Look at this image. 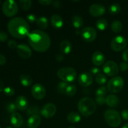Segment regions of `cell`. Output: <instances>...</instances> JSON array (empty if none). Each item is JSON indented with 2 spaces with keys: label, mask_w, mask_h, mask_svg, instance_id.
<instances>
[{
  "label": "cell",
  "mask_w": 128,
  "mask_h": 128,
  "mask_svg": "<svg viewBox=\"0 0 128 128\" xmlns=\"http://www.w3.org/2000/svg\"><path fill=\"white\" fill-rule=\"evenodd\" d=\"M28 39L31 48L37 52H46L51 46L50 37L42 30H36L30 32Z\"/></svg>",
  "instance_id": "cell-1"
},
{
  "label": "cell",
  "mask_w": 128,
  "mask_h": 128,
  "mask_svg": "<svg viewBox=\"0 0 128 128\" xmlns=\"http://www.w3.org/2000/svg\"><path fill=\"white\" fill-rule=\"evenodd\" d=\"M8 30L12 37L22 39L27 37L30 34V27L26 20L21 17H15L9 21Z\"/></svg>",
  "instance_id": "cell-2"
},
{
  "label": "cell",
  "mask_w": 128,
  "mask_h": 128,
  "mask_svg": "<svg viewBox=\"0 0 128 128\" xmlns=\"http://www.w3.org/2000/svg\"><path fill=\"white\" fill-rule=\"evenodd\" d=\"M78 108L80 113L83 116H91L96 111V102L90 98H83L78 102Z\"/></svg>",
  "instance_id": "cell-3"
},
{
  "label": "cell",
  "mask_w": 128,
  "mask_h": 128,
  "mask_svg": "<svg viewBox=\"0 0 128 128\" xmlns=\"http://www.w3.org/2000/svg\"><path fill=\"white\" fill-rule=\"evenodd\" d=\"M104 118L108 124L112 128H118L121 122V115L116 110L110 109L105 111Z\"/></svg>",
  "instance_id": "cell-4"
},
{
  "label": "cell",
  "mask_w": 128,
  "mask_h": 128,
  "mask_svg": "<svg viewBox=\"0 0 128 128\" xmlns=\"http://www.w3.org/2000/svg\"><path fill=\"white\" fill-rule=\"evenodd\" d=\"M57 75L62 81L68 83L75 81L77 76V72L73 68H62L58 71Z\"/></svg>",
  "instance_id": "cell-5"
},
{
  "label": "cell",
  "mask_w": 128,
  "mask_h": 128,
  "mask_svg": "<svg viewBox=\"0 0 128 128\" xmlns=\"http://www.w3.org/2000/svg\"><path fill=\"white\" fill-rule=\"evenodd\" d=\"M2 11L5 16L12 17L18 12V5L14 0H6L2 4Z\"/></svg>",
  "instance_id": "cell-6"
},
{
  "label": "cell",
  "mask_w": 128,
  "mask_h": 128,
  "mask_svg": "<svg viewBox=\"0 0 128 128\" xmlns=\"http://www.w3.org/2000/svg\"><path fill=\"white\" fill-rule=\"evenodd\" d=\"M124 80L120 76H115L108 82L107 88L111 93H118L123 88Z\"/></svg>",
  "instance_id": "cell-7"
},
{
  "label": "cell",
  "mask_w": 128,
  "mask_h": 128,
  "mask_svg": "<svg viewBox=\"0 0 128 128\" xmlns=\"http://www.w3.org/2000/svg\"><path fill=\"white\" fill-rule=\"evenodd\" d=\"M102 70L107 76L112 77L116 76L119 72L118 65L113 61H108L104 62L102 66Z\"/></svg>",
  "instance_id": "cell-8"
},
{
  "label": "cell",
  "mask_w": 128,
  "mask_h": 128,
  "mask_svg": "<svg viewBox=\"0 0 128 128\" xmlns=\"http://www.w3.org/2000/svg\"><path fill=\"white\" fill-rule=\"evenodd\" d=\"M127 46V41L122 36H117L114 38L111 42V47L113 51L116 52L123 50Z\"/></svg>",
  "instance_id": "cell-9"
},
{
  "label": "cell",
  "mask_w": 128,
  "mask_h": 128,
  "mask_svg": "<svg viewBox=\"0 0 128 128\" xmlns=\"http://www.w3.org/2000/svg\"><path fill=\"white\" fill-rule=\"evenodd\" d=\"M81 36L83 40L86 42H91L96 39L97 36V31L94 28L85 27L81 31Z\"/></svg>",
  "instance_id": "cell-10"
},
{
  "label": "cell",
  "mask_w": 128,
  "mask_h": 128,
  "mask_svg": "<svg viewBox=\"0 0 128 128\" xmlns=\"http://www.w3.org/2000/svg\"><path fill=\"white\" fill-rule=\"evenodd\" d=\"M31 94L36 100H42L46 96V89L41 84L36 83L31 88Z\"/></svg>",
  "instance_id": "cell-11"
},
{
  "label": "cell",
  "mask_w": 128,
  "mask_h": 128,
  "mask_svg": "<svg viewBox=\"0 0 128 128\" xmlns=\"http://www.w3.org/2000/svg\"><path fill=\"white\" fill-rule=\"evenodd\" d=\"M56 106L53 103H47L40 110V113L46 118L53 117L56 112Z\"/></svg>",
  "instance_id": "cell-12"
},
{
  "label": "cell",
  "mask_w": 128,
  "mask_h": 128,
  "mask_svg": "<svg viewBox=\"0 0 128 128\" xmlns=\"http://www.w3.org/2000/svg\"><path fill=\"white\" fill-rule=\"evenodd\" d=\"M17 53L21 58L28 60L30 58L32 55V51L31 48L26 44H20L16 48Z\"/></svg>",
  "instance_id": "cell-13"
},
{
  "label": "cell",
  "mask_w": 128,
  "mask_h": 128,
  "mask_svg": "<svg viewBox=\"0 0 128 128\" xmlns=\"http://www.w3.org/2000/svg\"><path fill=\"white\" fill-rule=\"evenodd\" d=\"M89 12L92 16L99 17L102 16L106 12V8L104 6L101 4H93L91 5L89 8Z\"/></svg>",
  "instance_id": "cell-14"
},
{
  "label": "cell",
  "mask_w": 128,
  "mask_h": 128,
  "mask_svg": "<svg viewBox=\"0 0 128 128\" xmlns=\"http://www.w3.org/2000/svg\"><path fill=\"white\" fill-rule=\"evenodd\" d=\"M93 78L92 76L89 72H83L81 73L78 77V82L81 86L88 87L92 83Z\"/></svg>",
  "instance_id": "cell-15"
},
{
  "label": "cell",
  "mask_w": 128,
  "mask_h": 128,
  "mask_svg": "<svg viewBox=\"0 0 128 128\" xmlns=\"http://www.w3.org/2000/svg\"><path fill=\"white\" fill-rule=\"evenodd\" d=\"M15 104L18 110L20 111H24L28 108L29 102L28 99L24 96H20L16 99Z\"/></svg>",
  "instance_id": "cell-16"
},
{
  "label": "cell",
  "mask_w": 128,
  "mask_h": 128,
  "mask_svg": "<svg viewBox=\"0 0 128 128\" xmlns=\"http://www.w3.org/2000/svg\"><path fill=\"white\" fill-rule=\"evenodd\" d=\"M92 63L96 66H99L104 64L105 61L104 54L100 51H95L92 54Z\"/></svg>",
  "instance_id": "cell-17"
},
{
  "label": "cell",
  "mask_w": 128,
  "mask_h": 128,
  "mask_svg": "<svg viewBox=\"0 0 128 128\" xmlns=\"http://www.w3.org/2000/svg\"><path fill=\"white\" fill-rule=\"evenodd\" d=\"M10 121L14 128H18L21 127L23 124V118L18 112H14L10 116Z\"/></svg>",
  "instance_id": "cell-18"
},
{
  "label": "cell",
  "mask_w": 128,
  "mask_h": 128,
  "mask_svg": "<svg viewBox=\"0 0 128 128\" xmlns=\"http://www.w3.org/2000/svg\"><path fill=\"white\" fill-rule=\"evenodd\" d=\"M41 122V118L39 114L33 115L29 118L27 122L29 128H37L40 126Z\"/></svg>",
  "instance_id": "cell-19"
},
{
  "label": "cell",
  "mask_w": 128,
  "mask_h": 128,
  "mask_svg": "<svg viewBox=\"0 0 128 128\" xmlns=\"http://www.w3.org/2000/svg\"><path fill=\"white\" fill-rule=\"evenodd\" d=\"M50 22L52 27L56 29L61 28L64 24L63 19L60 15L58 14L52 15L50 19Z\"/></svg>",
  "instance_id": "cell-20"
},
{
  "label": "cell",
  "mask_w": 128,
  "mask_h": 128,
  "mask_svg": "<svg viewBox=\"0 0 128 128\" xmlns=\"http://www.w3.org/2000/svg\"><path fill=\"white\" fill-rule=\"evenodd\" d=\"M106 103L108 106L111 108H115L120 104V99L117 96L114 94H110L106 97Z\"/></svg>",
  "instance_id": "cell-21"
},
{
  "label": "cell",
  "mask_w": 128,
  "mask_h": 128,
  "mask_svg": "<svg viewBox=\"0 0 128 128\" xmlns=\"http://www.w3.org/2000/svg\"><path fill=\"white\" fill-rule=\"evenodd\" d=\"M60 49L63 54H68L72 50V44L68 40H64L60 43Z\"/></svg>",
  "instance_id": "cell-22"
},
{
  "label": "cell",
  "mask_w": 128,
  "mask_h": 128,
  "mask_svg": "<svg viewBox=\"0 0 128 128\" xmlns=\"http://www.w3.org/2000/svg\"><path fill=\"white\" fill-rule=\"evenodd\" d=\"M20 82L21 84L25 87H28L31 86L32 83V78L30 75L26 74H22L20 77Z\"/></svg>",
  "instance_id": "cell-23"
},
{
  "label": "cell",
  "mask_w": 128,
  "mask_h": 128,
  "mask_svg": "<svg viewBox=\"0 0 128 128\" xmlns=\"http://www.w3.org/2000/svg\"><path fill=\"white\" fill-rule=\"evenodd\" d=\"M67 120L71 123H78L81 121V117L80 114L78 113V112H71L68 114Z\"/></svg>",
  "instance_id": "cell-24"
},
{
  "label": "cell",
  "mask_w": 128,
  "mask_h": 128,
  "mask_svg": "<svg viewBox=\"0 0 128 128\" xmlns=\"http://www.w3.org/2000/svg\"><path fill=\"white\" fill-rule=\"evenodd\" d=\"M72 24L76 28H80L84 24L83 19L80 15H74L72 18Z\"/></svg>",
  "instance_id": "cell-25"
},
{
  "label": "cell",
  "mask_w": 128,
  "mask_h": 128,
  "mask_svg": "<svg viewBox=\"0 0 128 128\" xmlns=\"http://www.w3.org/2000/svg\"><path fill=\"white\" fill-rule=\"evenodd\" d=\"M36 22L38 26L41 29H42V30H44V29L47 28L49 24L48 20L44 16H41V17L38 18Z\"/></svg>",
  "instance_id": "cell-26"
},
{
  "label": "cell",
  "mask_w": 128,
  "mask_h": 128,
  "mask_svg": "<svg viewBox=\"0 0 128 128\" xmlns=\"http://www.w3.org/2000/svg\"><path fill=\"white\" fill-rule=\"evenodd\" d=\"M111 30L115 33H120L122 30V24L121 21L118 20H115L111 23Z\"/></svg>",
  "instance_id": "cell-27"
},
{
  "label": "cell",
  "mask_w": 128,
  "mask_h": 128,
  "mask_svg": "<svg viewBox=\"0 0 128 128\" xmlns=\"http://www.w3.org/2000/svg\"><path fill=\"white\" fill-rule=\"evenodd\" d=\"M96 28L100 31H104L108 26V22L106 19H100L96 21Z\"/></svg>",
  "instance_id": "cell-28"
},
{
  "label": "cell",
  "mask_w": 128,
  "mask_h": 128,
  "mask_svg": "<svg viewBox=\"0 0 128 128\" xmlns=\"http://www.w3.org/2000/svg\"><path fill=\"white\" fill-rule=\"evenodd\" d=\"M76 91H77L76 86L74 84H70L66 88L65 94L68 96H73L76 94Z\"/></svg>",
  "instance_id": "cell-29"
},
{
  "label": "cell",
  "mask_w": 128,
  "mask_h": 128,
  "mask_svg": "<svg viewBox=\"0 0 128 128\" xmlns=\"http://www.w3.org/2000/svg\"><path fill=\"white\" fill-rule=\"evenodd\" d=\"M20 7L21 9L25 11H28L30 10L32 5V1L31 0H20L19 1Z\"/></svg>",
  "instance_id": "cell-30"
},
{
  "label": "cell",
  "mask_w": 128,
  "mask_h": 128,
  "mask_svg": "<svg viewBox=\"0 0 128 128\" xmlns=\"http://www.w3.org/2000/svg\"><path fill=\"white\" fill-rule=\"evenodd\" d=\"M121 11V6L118 3H113L109 8V12L111 14L114 15L119 13Z\"/></svg>",
  "instance_id": "cell-31"
},
{
  "label": "cell",
  "mask_w": 128,
  "mask_h": 128,
  "mask_svg": "<svg viewBox=\"0 0 128 128\" xmlns=\"http://www.w3.org/2000/svg\"><path fill=\"white\" fill-rule=\"evenodd\" d=\"M95 80H96V82L100 85L104 84L107 81V78H106V75L102 73H100L96 76L95 77Z\"/></svg>",
  "instance_id": "cell-32"
},
{
  "label": "cell",
  "mask_w": 128,
  "mask_h": 128,
  "mask_svg": "<svg viewBox=\"0 0 128 128\" xmlns=\"http://www.w3.org/2000/svg\"><path fill=\"white\" fill-rule=\"evenodd\" d=\"M40 112V110L37 106H31V107L28 108L26 111V114L28 116H33V115L38 114Z\"/></svg>",
  "instance_id": "cell-33"
},
{
  "label": "cell",
  "mask_w": 128,
  "mask_h": 128,
  "mask_svg": "<svg viewBox=\"0 0 128 128\" xmlns=\"http://www.w3.org/2000/svg\"><path fill=\"white\" fill-rule=\"evenodd\" d=\"M108 90L107 87L106 86H101L96 91V96H105L108 93Z\"/></svg>",
  "instance_id": "cell-34"
},
{
  "label": "cell",
  "mask_w": 128,
  "mask_h": 128,
  "mask_svg": "<svg viewBox=\"0 0 128 128\" xmlns=\"http://www.w3.org/2000/svg\"><path fill=\"white\" fill-rule=\"evenodd\" d=\"M68 86L67 82H65L64 81H61L58 83L57 86V90L58 91V92L61 94H64L65 93V91H66V88Z\"/></svg>",
  "instance_id": "cell-35"
},
{
  "label": "cell",
  "mask_w": 128,
  "mask_h": 128,
  "mask_svg": "<svg viewBox=\"0 0 128 128\" xmlns=\"http://www.w3.org/2000/svg\"><path fill=\"white\" fill-rule=\"evenodd\" d=\"M6 109L8 112L12 114L14 112H16V110H17V107H16L15 103H13V102H9L6 105Z\"/></svg>",
  "instance_id": "cell-36"
},
{
  "label": "cell",
  "mask_w": 128,
  "mask_h": 128,
  "mask_svg": "<svg viewBox=\"0 0 128 128\" xmlns=\"http://www.w3.org/2000/svg\"><path fill=\"white\" fill-rule=\"evenodd\" d=\"M3 91H4V93L8 96H13L15 93L14 90L12 88L9 87V86L8 87L4 88Z\"/></svg>",
  "instance_id": "cell-37"
},
{
  "label": "cell",
  "mask_w": 128,
  "mask_h": 128,
  "mask_svg": "<svg viewBox=\"0 0 128 128\" xmlns=\"http://www.w3.org/2000/svg\"><path fill=\"white\" fill-rule=\"evenodd\" d=\"M95 101L98 104L102 105L106 103V98L104 96H96Z\"/></svg>",
  "instance_id": "cell-38"
},
{
  "label": "cell",
  "mask_w": 128,
  "mask_h": 128,
  "mask_svg": "<svg viewBox=\"0 0 128 128\" xmlns=\"http://www.w3.org/2000/svg\"><path fill=\"white\" fill-rule=\"evenodd\" d=\"M100 73H101V70L98 67H93L90 70V74L91 75H94L97 76Z\"/></svg>",
  "instance_id": "cell-39"
},
{
  "label": "cell",
  "mask_w": 128,
  "mask_h": 128,
  "mask_svg": "<svg viewBox=\"0 0 128 128\" xmlns=\"http://www.w3.org/2000/svg\"><path fill=\"white\" fill-rule=\"evenodd\" d=\"M26 18H27L28 21H30V22H36L37 21V17L35 14H29L26 16Z\"/></svg>",
  "instance_id": "cell-40"
},
{
  "label": "cell",
  "mask_w": 128,
  "mask_h": 128,
  "mask_svg": "<svg viewBox=\"0 0 128 128\" xmlns=\"http://www.w3.org/2000/svg\"><path fill=\"white\" fill-rule=\"evenodd\" d=\"M8 46L11 49H14L17 48L18 44L16 41L14 40H10L8 41Z\"/></svg>",
  "instance_id": "cell-41"
},
{
  "label": "cell",
  "mask_w": 128,
  "mask_h": 128,
  "mask_svg": "<svg viewBox=\"0 0 128 128\" xmlns=\"http://www.w3.org/2000/svg\"><path fill=\"white\" fill-rule=\"evenodd\" d=\"M8 39V35L4 31H0V42H5Z\"/></svg>",
  "instance_id": "cell-42"
},
{
  "label": "cell",
  "mask_w": 128,
  "mask_h": 128,
  "mask_svg": "<svg viewBox=\"0 0 128 128\" xmlns=\"http://www.w3.org/2000/svg\"><path fill=\"white\" fill-rule=\"evenodd\" d=\"M120 70L122 71H126L128 69V64L126 62H125V61L121 62V63H120Z\"/></svg>",
  "instance_id": "cell-43"
},
{
  "label": "cell",
  "mask_w": 128,
  "mask_h": 128,
  "mask_svg": "<svg viewBox=\"0 0 128 128\" xmlns=\"http://www.w3.org/2000/svg\"><path fill=\"white\" fill-rule=\"evenodd\" d=\"M38 2H40L41 5H43V6H48V5L52 4V2H53V1H52V0H39Z\"/></svg>",
  "instance_id": "cell-44"
},
{
  "label": "cell",
  "mask_w": 128,
  "mask_h": 128,
  "mask_svg": "<svg viewBox=\"0 0 128 128\" xmlns=\"http://www.w3.org/2000/svg\"><path fill=\"white\" fill-rule=\"evenodd\" d=\"M121 116L124 120L128 121V110H124L121 112Z\"/></svg>",
  "instance_id": "cell-45"
},
{
  "label": "cell",
  "mask_w": 128,
  "mask_h": 128,
  "mask_svg": "<svg viewBox=\"0 0 128 128\" xmlns=\"http://www.w3.org/2000/svg\"><path fill=\"white\" fill-rule=\"evenodd\" d=\"M6 62V58L3 54H0V66H2Z\"/></svg>",
  "instance_id": "cell-46"
},
{
  "label": "cell",
  "mask_w": 128,
  "mask_h": 128,
  "mask_svg": "<svg viewBox=\"0 0 128 128\" xmlns=\"http://www.w3.org/2000/svg\"><path fill=\"white\" fill-rule=\"evenodd\" d=\"M122 58L125 62H128V49L125 50L122 53Z\"/></svg>",
  "instance_id": "cell-47"
},
{
  "label": "cell",
  "mask_w": 128,
  "mask_h": 128,
  "mask_svg": "<svg viewBox=\"0 0 128 128\" xmlns=\"http://www.w3.org/2000/svg\"><path fill=\"white\" fill-rule=\"evenodd\" d=\"M64 58V56L63 54H61V53H58L56 54V60L58 62H61V61H62Z\"/></svg>",
  "instance_id": "cell-48"
},
{
  "label": "cell",
  "mask_w": 128,
  "mask_h": 128,
  "mask_svg": "<svg viewBox=\"0 0 128 128\" xmlns=\"http://www.w3.org/2000/svg\"><path fill=\"white\" fill-rule=\"evenodd\" d=\"M52 5L55 8H60L62 5L61 2L60 1H54L52 2Z\"/></svg>",
  "instance_id": "cell-49"
},
{
  "label": "cell",
  "mask_w": 128,
  "mask_h": 128,
  "mask_svg": "<svg viewBox=\"0 0 128 128\" xmlns=\"http://www.w3.org/2000/svg\"><path fill=\"white\" fill-rule=\"evenodd\" d=\"M4 89V84L3 82L0 80V92L2 91Z\"/></svg>",
  "instance_id": "cell-50"
},
{
  "label": "cell",
  "mask_w": 128,
  "mask_h": 128,
  "mask_svg": "<svg viewBox=\"0 0 128 128\" xmlns=\"http://www.w3.org/2000/svg\"><path fill=\"white\" fill-rule=\"evenodd\" d=\"M122 128H128V123L125 124L122 126Z\"/></svg>",
  "instance_id": "cell-51"
},
{
  "label": "cell",
  "mask_w": 128,
  "mask_h": 128,
  "mask_svg": "<svg viewBox=\"0 0 128 128\" xmlns=\"http://www.w3.org/2000/svg\"><path fill=\"white\" fill-rule=\"evenodd\" d=\"M74 128V127H69V128Z\"/></svg>",
  "instance_id": "cell-52"
},
{
  "label": "cell",
  "mask_w": 128,
  "mask_h": 128,
  "mask_svg": "<svg viewBox=\"0 0 128 128\" xmlns=\"http://www.w3.org/2000/svg\"><path fill=\"white\" fill-rule=\"evenodd\" d=\"M11 128V127H7V128Z\"/></svg>",
  "instance_id": "cell-53"
},
{
  "label": "cell",
  "mask_w": 128,
  "mask_h": 128,
  "mask_svg": "<svg viewBox=\"0 0 128 128\" xmlns=\"http://www.w3.org/2000/svg\"><path fill=\"white\" fill-rule=\"evenodd\" d=\"M0 128H1V126H0Z\"/></svg>",
  "instance_id": "cell-54"
},
{
  "label": "cell",
  "mask_w": 128,
  "mask_h": 128,
  "mask_svg": "<svg viewBox=\"0 0 128 128\" xmlns=\"http://www.w3.org/2000/svg\"><path fill=\"white\" fill-rule=\"evenodd\" d=\"M0 4H1V1H0Z\"/></svg>",
  "instance_id": "cell-55"
}]
</instances>
